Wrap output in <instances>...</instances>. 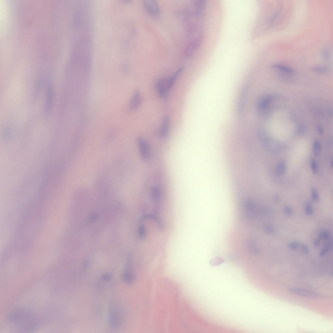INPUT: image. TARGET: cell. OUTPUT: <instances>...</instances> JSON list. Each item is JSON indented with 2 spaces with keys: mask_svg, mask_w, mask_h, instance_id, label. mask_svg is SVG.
I'll list each match as a JSON object with an SVG mask.
<instances>
[{
  "mask_svg": "<svg viewBox=\"0 0 333 333\" xmlns=\"http://www.w3.org/2000/svg\"><path fill=\"white\" fill-rule=\"evenodd\" d=\"M273 67L287 73H292L294 72V70L291 68L280 64H275L273 65Z\"/></svg>",
  "mask_w": 333,
  "mask_h": 333,
  "instance_id": "9a60e30c",
  "label": "cell"
},
{
  "mask_svg": "<svg viewBox=\"0 0 333 333\" xmlns=\"http://www.w3.org/2000/svg\"><path fill=\"white\" fill-rule=\"evenodd\" d=\"M274 201L276 203H278L280 201V198L278 195L276 196L274 198Z\"/></svg>",
  "mask_w": 333,
  "mask_h": 333,
  "instance_id": "f1b7e54d",
  "label": "cell"
},
{
  "mask_svg": "<svg viewBox=\"0 0 333 333\" xmlns=\"http://www.w3.org/2000/svg\"><path fill=\"white\" fill-rule=\"evenodd\" d=\"M122 279L127 284H132L134 282L135 276L132 269L131 259H129L122 275Z\"/></svg>",
  "mask_w": 333,
  "mask_h": 333,
  "instance_id": "277c9868",
  "label": "cell"
},
{
  "mask_svg": "<svg viewBox=\"0 0 333 333\" xmlns=\"http://www.w3.org/2000/svg\"><path fill=\"white\" fill-rule=\"evenodd\" d=\"M156 87L157 88L158 95L161 97H163L166 94L168 90L167 83L163 79H159L156 83Z\"/></svg>",
  "mask_w": 333,
  "mask_h": 333,
  "instance_id": "ba28073f",
  "label": "cell"
},
{
  "mask_svg": "<svg viewBox=\"0 0 333 333\" xmlns=\"http://www.w3.org/2000/svg\"><path fill=\"white\" fill-rule=\"evenodd\" d=\"M333 247V243L332 240L330 241L324 246L323 248L321 249L320 252V255L321 257L325 255L327 253L332 249Z\"/></svg>",
  "mask_w": 333,
  "mask_h": 333,
  "instance_id": "5bb4252c",
  "label": "cell"
},
{
  "mask_svg": "<svg viewBox=\"0 0 333 333\" xmlns=\"http://www.w3.org/2000/svg\"><path fill=\"white\" fill-rule=\"evenodd\" d=\"M141 101L140 93L138 91H136L130 102V109L132 110L136 109L140 105Z\"/></svg>",
  "mask_w": 333,
  "mask_h": 333,
  "instance_id": "7c38bea8",
  "label": "cell"
},
{
  "mask_svg": "<svg viewBox=\"0 0 333 333\" xmlns=\"http://www.w3.org/2000/svg\"><path fill=\"white\" fill-rule=\"evenodd\" d=\"M183 69L181 68L179 69L169 79L168 81L167 82L168 84V89L169 90L171 88L172 85L174 83V82L175 79L177 78V77L182 72Z\"/></svg>",
  "mask_w": 333,
  "mask_h": 333,
  "instance_id": "2e32d148",
  "label": "cell"
},
{
  "mask_svg": "<svg viewBox=\"0 0 333 333\" xmlns=\"http://www.w3.org/2000/svg\"><path fill=\"white\" fill-rule=\"evenodd\" d=\"M289 291L292 294L303 297H315L318 296V294L317 293L305 289L291 288L290 289Z\"/></svg>",
  "mask_w": 333,
  "mask_h": 333,
  "instance_id": "52a82bcc",
  "label": "cell"
},
{
  "mask_svg": "<svg viewBox=\"0 0 333 333\" xmlns=\"http://www.w3.org/2000/svg\"><path fill=\"white\" fill-rule=\"evenodd\" d=\"M316 72L320 73H325L328 71L327 68L325 67H315L313 69Z\"/></svg>",
  "mask_w": 333,
  "mask_h": 333,
  "instance_id": "d4e9b609",
  "label": "cell"
},
{
  "mask_svg": "<svg viewBox=\"0 0 333 333\" xmlns=\"http://www.w3.org/2000/svg\"><path fill=\"white\" fill-rule=\"evenodd\" d=\"M287 169V165L285 162L282 161L279 163L276 168V172L279 175L285 174Z\"/></svg>",
  "mask_w": 333,
  "mask_h": 333,
  "instance_id": "4fadbf2b",
  "label": "cell"
},
{
  "mask_svg": "<svg viewBox=\"0 0 333 333\" xmlns=\"http://www.w3.org/2000/svg\"><path fill=\"white\" fill-rule=\"evenodd\" d=\"M261 144L267 151L270 153L276 154L280 151V144L277 142L273 139L267 138Z\"/></svg>",
  "mask_w": 333,
  "mask_h": 333,
  "instance_id": "5b68a950",
  "label": "cell"
},
{
  "mask_svg": "<svg viewBox=\"0 0 333 333\" xmlns=\"http://www.w3.org/2000/svg\"><path fill=\"white\" fill-rule=\"evenodd\" d=\"M113 277L112 273H105L102 275V280L105 281H110L112 279Z\"/></svg>",
  "mask_w": 333,
  "mask_h": 333,
  "instance_id": "7402d4cb",
  "label": "cell"
},
{
  "mask_svg": "<svg viewBox=\"0 0 333 333\" xmlns=\"http://www.w3.org/2000/svg\"><path fill=\"white\" fill-rule=\"evenodd\" d=\"M320 240L318 238V239H316V240L314 241L313 244L315 247H318L320 246Z\"/></svg>",
  "mask_w": 333,
  "mask_h": 333,
  "instance_id": "83f0119b",
  "label": "cell"
},
{
  "mask_svg": "<svg viewBox=\"0 0 333 333\" xmlns=\"http://www.w3.org/2000/svg\"><path fill=\"white\" fill-rule=\"evenodd\" d=\"M301 249H302V251L304 254H307L309 252V247L306 244H303V245L301 246Z\"/></svg>",
  "mask_w": 333,
  "mask_h": 333,
  "instance_id": "4316f807",
  "label": "cell"
},
{
  "mask_svg": "<svg viewBox=\"0 0 333 333\" xmlns=\"http://www.w3.org/2000/svg\"><path fill=\"white\" fill-rule=\"evenodd\" d=\"M313 212V209L312 204L308 202L306 205L305 208V212L306 215L308 216L311 215Z\"/></svg>",
  "mask_w": 333,
  "mask_h": 333,
  "instance_id": "ac0fdd59",
  "label": "cell"
},
{
  "mask_svg": "<svg viewBox=\"0 0 333 333\" xmlns=\"http://www.w3.org/2000/svg\"><path fill=\"white\" fill-rule=\"evenodd\" d=\"M321 149V145L320 142L317 140L315 141L313 144V149L314 154L315 156H318L320 154Z\"/></svg>",
  "mask_w": 333,
  "mask_h": 333,
  "instance_id": "e0dca14e",
  "label": "cell"
},
{
  "mask_svg": "<svg viewBox=\"0 0 333 333\" xmlns=\"http://www.w3.org/2000/svg\"><path fill=\"white\" fill-rule=\"evenodd\" d=\"M299 247V244L297 241H292L290 243L288 244V247L289 249L292 250H297Z\"/></svg>",
  "mask_w": 333,
  "mask_h": 333,
  "instance_id": "603a6c76",
  "label": "cell"
},
{
  "mask_svg": "<svg viewBox=\"0 0 333 333\" xmlns=\"http://www.w3.org/2000/svg\"><path fill=\"white\" fill-rule=\"evenodd\" d=\"M318 131L320 133H321V134L323 133V130L322 128H321L320 126L319 127H318Z\"/></svg>",
  "mask_w": 333,
  "mask_h": 333,
  "instance_id": "f546056e",
  "label": "cell"
},
{
  "mask_svg": "<svg viewBox=\"0 0 333 333\" xmlns=\"http://www.w3.org/2000/svg\"><path fill=\"white\" fill-rule=\"evenodd\" d=\"M8 320L14 327L25 332L33 331L36 326L33 312L25 309L16 310L11 312L8 315Z\"/></svg>",
  "mask_w": 333,
  "mask_h": 333,
  "instance_id": "6da1fadb",
  "label": "cell"
},
{
  "mask_svg": "<svg viewBox=\"0 0 333 333\" xmlns=\"http://www.w3.org/2000/svg\"><path fill=\"white\" fill-rule=\"evenodd\" d=\"M53 98V90L52 87L50 86L47 90L46 102V109L48 111H49L52 108Z\"/></svg>",
  "mask_w": 333,
  "mask_h": 333,
  "instance_id": "30bf717a",
  "label": "cell"
},
{
  "mask_svg": "<svg viewBox=\"0 0 333 333\" xmlns=\"http://www.w3.org/2000/svg\"><path fill=\"white\" fill-rule=\"evenodd\" d=\"M283 211L285 214L287 216H290L293 215V209L291 207L289 206L284 207L283 209Z\"/></svg>",
  "mask_w": 333,
  "mask_h": 333,
  "instance_id": "44dd1931",
  "label": "cell"
},
{
  "mask_svg": "<svg viewBox=\"0 0 333 333\" xmlns=\"http://www.w3.org/2000/svg\"><path fill=\"white\" fill-rule=\"evenodd\" d=\"M272 99V97L270 96H267L261 99L258 103V110L261 111L265 110L269 106Z\"/></svg>",
  "mask_w": 333,
  "mask_h": 333,
  "instance_id": "9c48e42d",
  "label": "cell"
},
{
  "mask_svg": "<svg viewBox=\"0 0 333 333\" xmlns=\"http://www.w3.org/2000/svg\"><path fill=\"white\" fill-rule=\"evenodd\" d=\"M311 196L313 200L315 201L320 200L319 195L316 189H313L311 190Z\"/></svg>",
  "mask_w": 333,
  "mask_h": 333,
  "instance_id": "d6986e66",
  "label": "cell"
},
{
  "mask_svg": "<svg viewBox=\"0 0 333 333\" xmlns=\"http://www.w3.org/2000/svg\"><path fill=\"white\" fill-rule=\"evenodd\" d=\"M311 166L312 171L313 172L314 174H315L317 172V167L316 163L315 161L313 159H312L311 162Z\"/></svg>",
  "mask_w": 333,
  "mask_h": 333,
  "instance_id": "484cf974",
  "label": "cell"
},
{
  "mask_svg": "<svg viewBox=\"0 0 333 333\" xmlns=\"http://www.w3.org/2000/svg\"><path fill=\"white\" fill-rule=\"evenodd\" d=\"M330 236V233L328 231H324L320 232L318 238L320 240H328Z\"/></svg>",
  "mask_w": 333,
  "mask_h": 333,
  "instance_id": "ffe728a7",
  "label": "cell"
},
{
  "mask_svg": "<svg viewBox=\"0 0 333 333\" xmlns=\"http://www.w3.org/2000/svg\"><path fill=\"white\" fill-rule=\"evenodd\" d=\"M109 319L110 326L116 328L121 325L122 320L121 309L117 303L111 302L109 307Z\"/></svg>",
  "mask_w": 333,
  "mask_h": 333,
  "instance_id": "7a4b0ae2",
  "label": "cell"
},
{
  "mask_svg": "<svg viewBox=\"0 0 333 333\" xmlns=\"http://www.w3.org/2000/svg\"><path fill=\"white\" fill-rule=\"evenodd\" d=\"M264 231L267 234H271L274 232V230L272 226L266 225L264 227Z\"/></svg>",
  "mask_w": 333,
  "mask_h": 333,
  "instance_id": "cb8c5ba5",
  "label": "cell"
},
{
  "mask_svg": "<svg viewBox=\"0 0 333 333\" xmlns=\"http://www.w3.org/2000/svg\"><path fill=\"white\" fill-rule=\"evenodd\" d=\"M144 8L150 15H157L160 12L158 5L156 1L146 0L144 1Z\"/></svg>",
  "mask_w": 333,
  "mask_h": 333,
  "instance_id": "8992f818",
  "label": "cell"
},
{
  "mask_svg": "<svg viewBox=\"0 0 333 333\" xmlns=\"http://www.w3.org/2000/svg\"><path fill=\"white\" fill-rule=\"evenodd\" d=\"M170 121L169 118L167 116H165L163 119V125L161 131V135L162 137L165 138L169 132Z\"/></svg>",
  "mask_w": 333,
  "mask_h": 333,
  "instance_id": "8fae6325",
  "label": "cell"
},
{
  "mask_svg": "<svg viewBox=\"0 0 333 333\" xmlns=\"http://www.w3.org/2000/svg\"><path fill=\"white\" fill-rule=\"evenodd\" d=\"M137 144L141 157L144 161H150L151 159L150 148L147 142L141 137L139 138Z\"/></svg>",
  "mask_w": 333,
  "mask_h": 333,
  "instance_id": "3957f363",
  "label": "cell"
}]
</instances>
